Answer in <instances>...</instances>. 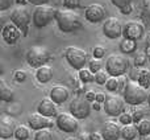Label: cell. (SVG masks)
Wrapping results in <instances>:
<instances>
[{
	"mask_svg": "<svg viewBox=\"0 0 150 140\" xmlns=\"http://www.w3.org/2000/svg\"><path fill=\"white\" fill-rule=\"evenodd\" d=\"M55 21H57L58 28L62 32H65V33H70V32L76 31L82 25L79 15L75 13L73 9H67V8L57 11Z\"/></svg>",
	"mask_w": 150,
	"mask_h": 140,
	"instance_id": "obj_1",
	"label": "cell"
},
{
	"mask_svg": "<svg viewBox=\"0 0 150 140\" xmlns=\"http://www.w3.org/2000/svg\"><path fill=\"white\" fill-rule=\"evenodd\" d=\"M125 102L130 106H138V104H142L144 102L148 101L149 95L146 89L142 85H140V82L137 81H130L128 82L127 87H125L124 93H122Z\"/></svg>",
	"mask_w": 150,
	"mask_h": 140,
	"instance_id": "obj_2",
	"label": "cell"
},
{
	"mask_svg": "<svg viewBox=\"0 0 150 140\" xmlns=\"http://www.w3.org/2000/svg\"><path fill=\"white\" fill-rule=\"evenodd\" d=\"M105 70L108 71V74L111 77H121V75H125L127 71L129 70V60L127 57L121 54H117V53H113V54H109L105 60Z\"/></svg>",
	"mask_w": 150,
	"mask_h": 140,
	"instance_id": "obj_3",
	"label": "cell"
},
{
	"mask_svg": "<svg viewBox=\"0 0 150 140\" xmlns=\"http://www.w3.org/2000/svg\"><path fill=\"white\" fill-rule=\"evenodd\" d=\"M55 16H57V9L54 7L49 4L38 5L33 12V25L38 29L45 28L53 20H55Z\"/></svg>",
	"mask_w": 150,
	"mask_h": 140,
	"instance_id": "obj_4",
	"label": "cell"
},
{
	"mask_svg": "<svg viewBox=\"0 0 150 140\" xmlns=\"http://www.w3.org/2000/svg\"><path fill=\"white\" fill-rule=\"evenodd\" d=\"M65 58L69 65L75 70H80L88 62V53L78 46H69L65 50Z\"/></svg>",
	"mask_w": 150,
	"mask_h": 140,
	"instance_id": "obj_5",
	"label": "cell"
},
{
	"mask_svg": "<svg viewBox=\"0 0 150 140\" xmlns=\"http://www.w3.org/2000/svg\"><path fill=\"white\" fill-rule=\"evenodd\" d=\"M124 96L115 93H109L105 95V101L103 103V109L109 116H120L124 112Z\"/></svg>",
	"mask_w": 150,
	"mask_h": 140,
	"instance_id": "obj_6",
	"label": "cell"
},
{
	"mask_svg": "<svg viewBox=\"0 0 150 140\" xmlns=\"http://www.w3.org/2000/svg\"><path fill=\"white\" fill-rule=\"evenodd\" d=\"M49 52L44 46H32L26 52V62H28L29 66L36 69L46 65L47 61H49Z\"/></svg>",
	"mask_w": 150,
	"mask_h": 140,
	"instance_id": "obj_7",
	"label": "cell"
},
{
	"mask_svg": "<svg viewBox=\"0 0 150 140\" xmlns=\"http://www.w3.org/2000/svg\"><path fill=\"white\" fill-rule=\"evenodd\" d=\"M11 21H12L15 25H17L18 28H20V31L24 32V34H26L29 24H30V21H33V16L29 13V11L26 9L25 7L18 5V7H15L12 9Z\"/></svg>",
	"mask_w": 150,
	"mask_h": 140,
	"instance_id": "obj_8",
	"label": "cell"
},
{
	"mask_svg": "<svg viewBox=\"0 0 150 140\" xmlns=\"http://www.w3.org/2000/svg\"><path fill=\"white\" fill-rule=\"evenodd\" d=\"M122 26L124 24H121V21L117 17H108L107 20H104L103 23V33L107 39L116 40L120 39L122 36Z\"/></svg>",
	"mask_w": 150,
	"mask_h": 140,
	"instance_id": "obj_9",
	"label": "cell"
},
{
	"mask_svg": "<svg viewBox=\"0 0 150 140\" xmlns=\"http://www.w3.org/2000/svg\"><path fill=\"white\" fill-rule=\"evenodd\" d=\"M70 112L76 119H86L91 112L90 102L82 96H75L70 103Z\"/></svg>",
	"mask_w": 150,
	"mask_h": 140,
	"instance_id": "obj_10",
	"label": "cell"
},
{
	"mask_svg": "<svg viewBox=\"0 0 150 140\" xmlns=\"http://www.w3.org/2000/svg\"><path fill=\"white\" fill-rule=\"evenodd\" d=\"M144 33H145V25L140 21H127L122 26V37L124 39L138 41L140 39H142Z\"/></svg>",
	"mask_w": 150,
	"mask_h": 140,
	"instance_id": "obj_11",
	"label": "cell"
},
{
	"mask_svg": "<svg viewBox=\"0 0 150 140\" xmlns=\"http://www.w3.org/2000/svg\"><path fill=\"white\" fill-rule=\"evenodd\" d=\"M55 124L61 131L67 134H73L78 130V119L73 114H58L57 119H55Z\"/></svg>",
	"mask_w": 150,
	"mask_h": 140,
	"instance_id": "obj_12",
	"label": "cell"
},
{
	"mask_svg": "<svg viewBox=\"0 0 150 140\" xmlns=\"http://www.w3.org/2000/svg\"><path fill=\"white\" fill-rule=\"evenodd\" d=\"M107 11L103 4L100 3H92L84 11V16L90 23H100L105 19Z\"/></svg>",
	"mask_w": 150,
	"mask_h": 140,
	"instance_id": "obj_13",
	"label": "cell"
},
{
	"mask_svg": "<svg viewBox=\"0 0 150 140\" xmlns=\"http://www.w3.org/2000/svg\"><path fill=\"white\" fill-rule=\"evenodd\" d=\"M28 123H29V127L34 131L42 130V128H50V127H53V124H54L52 118L45 116V115L40 114L38 111L33 112L32 115H29Z\"/></svg>",
	"mask_w": 150,
	"mask_h": 140,
	"instance_id": "obj_14",
	"label": "cell"
},
{
	"mask_svg": "<svg viewBox=\"0 0 150 140\" xmlns=\"http://www.w3.org/2000/svg\"><path fill=\"white\" fill-rule=\"evenodd\" d=\"M101 138L104 140H117L121 138V127L115 120H105L101 127Z\"/></svg>",
	"mask_w": 150,
	"mask_h": 140,
	"instance_id": "obj_15",
	"label": "cell"
},
{
	"mask_svg": "<svg viewBox=\"0 0 150 140\" xmlns=\"http://www.w3.org/2000/svg\"><path fill=\"white\" fill-rule=\"evenodd\" d=\"M1 36L4 39V41L9 45H13L18 41V39L21 37V31L17 25L11 21L9 24H5L3 26V31H1Z\"/></svg>",
	"mask_w": 150,
	"mask_h": 140,
	"instance_id": "obj_16",
	"label": "cell"
},
{
	"mask_svg": "<svg viewBox=\"0 0 150 140\" xmlns=\"http://www.w3.org/2000/svg\"><path fill=\"white\" fill-rule=\"evenodd\" d=\"M37 111L40 114L45 115V116H49V118H53V116H58V109H57V103L53 101L52 98H42L40 101L38 106H37Z\"/></svg>",
	"mask_w": 150,
	"mask_h": 140,
	"instance_id": "obj_17",
	"label": "cell"
},
{
	"mask_svg": "<svg viewBox=\"0 0 150 140\" xmlns=\"http://www.w3.org/2000/svg\"><path fill=\"white\" fill-rule=\"evenodd\" d=\"M69 95H70V90L65 85H54L50 89V98L57 104L65 103L69 99Z\"/></svg>",
	"mask_w": 150,
	"mask_h": 140,
	"instance_id": "obj_18",
	"label": "cell"
},
{
	"mask_svg": "<svg viewBox=\"0 0 150 140\" xmlns=\"http://www.w3.org/2000/svg\"><path fill=\"white\" fill-rule=\"evenodd\" d=\"M16 128H17V126H16L15 119H12L11 116L1 118V122H0V136H1V139H9L15 136Z\"/></svg>",
	"mask_w": 150,
	"mask_h": 140,
	"instance_id": "obj_19",
	"label": "cell"
},
{
	"mask_svg": "<svg viewBox=\"0 0 150 140\" xmlns=\"http://www.w3.org/2000/svg\"><path fill=\"white\" fill-rule=\"evenodd\" d=\"M36 78L38 82L41 83H47L52 81L53 78V68L50 65H44L41 68H38L36 70Z\"/></svg>",
	"mask_w": 150,
	"mask_h": 140,
	"instance_id": "obj_20",
	"label": "cell"
},
{
	"mask_svg": "<svg viewBox=\"0 0 150 140\" xmlns=\"http://www.w3.org/2000/svg\"><path fill=\"white\" fill-rule=\"evenodd\" d=\"M138 128L136 123H129V124H122L121 127V138L124 140H134L137 138Z\"/></svg>",
	"mask_w": 150,
	"mask_h": 140,
	"instance_id": "obj_21",
	"label": "cell"
},
{
	"mask_svg": "<svg viewBox=\"0 0 150 140\" xmlns=\"http://www.w3.org/2000/svg\"><path fill=\"white\" fill-rule=\"evenodd\" d=\"M0 98H1V101L8 102V103H11V102L13 101V98H15L13 89L11 87L3 78H1V81H0Z\"/></svg>",
	"mask_w": 150,
	"mask_h": 140,
	"instance_id": "obj_22",
	"label": "cell"
},
{
	"mask_svg": "<svg viewBox=\"0 0 150 140\" xmlns=\"http://www.w3.org/2000/svg\"><path fill=\"white\" fill-rule=\"evenodd\" d=\"M137 49V41L134 40H129V39H122L121 42H120V50L125 54H129V53H133Z\"/></svg>",
	"mask_w": 150,
	"mask_h": 140,
	"instance_id": "obj_23",
	"label": "cell"
},
{
	"mask_svg": "<svg viewBox=\"0 0 150 140\" xmlns=\"http://www.w3.org/2000/svg\"><path fill=\"white\" fill-rule=\"evenodd\" d=\"M141 23L145 25V28H148L150 31V0H148L142 7V11H141Z\"/></svg>",
	"mask_w": 150,
	"mask_h": 140,
	"instance_id": "obj_24",
	"label": "cell"
},
{
	"mask_svg": "<svg viewBox=\"0 0 150 140\" xmlns=\"http://www.w3.org/2000/svg\"><path fill=\"white\" fill-rule=\"evenodd\" d=\"M29 135H30V132H29V128L26 127V126H24V124L17 126V128H16V131H15L16 139L17 140H28Z\"/></svg>",
	"mask_w": 150,
	"mask_h": 140,
	"instance_id": "obj_25",
	"label": "cell"
},
{
	"mask_svg": "<svg viewBox=\"0 0 150 140\" xmlns=\"http://www.w3.org/2000/svg\"><path fill=\"white\" fill-rule=\"evenodd\" d=\"M79 78L82 82L90 83V82H93V81H95V74H93L90 69L83 68V69L79 70Z\"/></svg>",
	"mask_w": 150,
	"mask_h": 140,
	"instance_id": "obj_26",
	"label": "cell"
},
{
	"mask_svg": "<svg viewBox=\"0 0 150 140\" xmlns=\"http://www.w3.org/2000/svg\"><path fill=\"white\" fill-rule=\"evenodd\" d=\"M137 128H138V134L141 136H146L150 134V119L144 118L141 122L137 123Z\"/></svg>",
	"mask_w": 150,
	"mask_h": 140,
	"instance_id": "obj_27",
	"label": "cell"
},
{
	"mask_svg": "<svg viewBox=\"0 0 150 140\" xmlns=\"http://www.w3.org/2000/svg\"><path fill=\"white\" fill-rule=\"evenodd\" d=\"M34 140H53V132L50 131V128L38 130L34 134Z\"/></svg>",
	"mask_w": 150,
	"mask_h": 140,
	"instance_id": "obj_28",
	"label": "cell"
},
{
	"mask_svg": "<svg viewBox=\"0 0 150 140\" xmlns=\"http://www.w3.org/2000/svg\"><path fill=\"white\" fill-rule=\"evenodd\" d=\"M109 77H111V75L108 74L107 70H99L98 73H95V82L98 83V85H105Z\"/></svg>",
	"mask_w": 150,
	"mask_h": 140,
	"instance_id": "obj_29",
	"label": "cell"
},
{
	"mask_svg": "<svg viewBox=\"0 0 150 140\" xmlns=\"http://www.w3.org/2000/svg\"><path fill=\"white\" fill-rule=\"evenodd\" d=\"M138 82H140V85H142L145 89L149 87V86H150V70H146V69L141 70V74H140V78H138Z\"/></svg>",
	"mask_w": 150,
	"mask_h": 140,
	"instance_id": "obj_30",
	"label": "cell"
},
{
	"mask_svg": "<svg viewBox=\"0 0 150 140\" xmlns=\"http://www.w3.org/2000/svg\"><path fill=\"white\" fill-rule=\"evenodd\" d=\"M104 86H105L107 90L111 91V93L117 91V89H119V77H109Z\"/></svg>",
	"mask_w": 150,
	"mask_h": 140,
	"instance_id": "obj_31",
	"label": "cell"
},
{
	"mask_svg": "<svg viewBox=\"0 0 150 140\" xmlns=\"http://www.w3.org/2000/svg\"><path fill=\"white\" fill-rule=\"evenodd\" d=\"M101 68H103V62H101V60H99V58H92V60L88 61V69H90L93 74L98 73L99 70H101Z\"/></svg>",
	"mask_w": 150,
	"mask_h": 140,
	"instance_id": "obj_32",
	"label": "cell"
},
{
	"mask_svg": "<svg viewBox=\"0 0 150 140\" xmlns=\"http://www.w3.org/2000/svg\"><path fill=\"white\" fill-rule=\"evenodd\" d=\"M146 62H148V54H146V53H138V54H136V57H134L136 68H141V66H144Z\"/></svg>",
	"mask_w": 150,
	"mask_h": 140,
	"instance_id": "obj_33",
	"label": "cell"
},
{
	"mask_svg": "<svg viewBox=\"0 0 150 140\" xmlns=\"http://www.w3.org/2000/svg\"><path fill=\"white\" fill-rule=\"evenodd\" d=\"M119 120L121 124H129V123H134L133 122V115L132 112H122L121 115L119 116Z\"/></svg>",
	"mask_w": 150,
	"mask_h": 140,
	"instance_id": "obj_34",
	"label": "cell"
},
{
	"mask_svg": "<svg viewBox=\"0 0 150 140\" xmlns=\"http://www.w3.org/2000/svg\"><path fill=\"white\" fill-rule=\"evenodd\" d=\"M92 56H93V58H99L100 60V58H103L105 56V49L101 45H96L92 49Z\"/></svg>",
	"mask_w": 150,
	"mask_h": 140,
	"instance_id": "obj_35",
	"label": "cell"
},
{
	"mask_svg": "<svg viewBox=\"0 0 150 140\" xmlns=\"http://www.w3.org/2000/svg\"><path fill=\"white\" fill-rule=\"evenodd\" d=\"M80 3H82V0H63V7L74 11L75 8L80 7Z\"/></svg>",
	"mask_w": 150,
	"mask_h": 140,
	"instance_id": "obj_36",
	"label": "cell"
},
{
	"mask_svg": "<svg viewBox=\"0 0 150 140\" xmlns=\"http://www.w3.org/2000/svg\"><path fill=\"white\" fill-rule=\"evenodd\" d=\"M133 122L137 124L138 122H141V120L144 119V115H145V111H144L142 109H137V110H134L133 111Z\"/></svg>",
	"mask_w": 150,
	"mask_h": 140,
	"instance_id": "obj_37",
	"label": "cell"
},
{
	"mask_svg": "<svg viewBox=\"0 0 150 140\" xmlns=\"http://www.w3.org/2000/svg\"><path fill=\"white\" fill-rule=\"evenodd\" d=\"M111 3L115 5V7L119 8V9H122L124 7L132 4V0H111Z\"/></svg>",
	"mask_w": 150,
	"mask_h": 140,
	"instance_id": "obj_38",
	"label": "cell"
},
{
	"mask_svg": "<svg viewBox=\"0 0 150 140\" xmlns=\"http://www.w3.org/2000/svg\"><path fill=\"white\" fill-rule=\"evenodd\" d=\"M128 78L125 77V75H121V77H119V89H117V91H120V93H124L125 87H127L128 85Z\"/></svg>",
	"mask_w": 150,
	"mask_h": 140,
	"instance_id": "obj_39",
	"label": "cell"
},
{
	"mask_svg": "<svg viewBox=\"0 0 150 140\" xmlns=\"http://www.w3.org/2000/svg\"><path fill=\"white\" fill-rule=\"evenodd\" d=\"M141 70H142V69H140V68L132 69L129 71V79L130 81H137V82H138V78H140V74H141Z\"/></svg>",
	"mask_w": 150,
	"mask_h": 140,
	"instance_id": "obj_40",
	"label": "cell"
},
{
	"mask_svg": "<svg viewBox=\"0 0 150 140\" xmlns=\"http://www.w3.org/2000/svg\"><path fill=\"white\" fill-rule=\"evenodd\" d=\"M13 77H15V79L17 81V82H24V81L26 79V73L24 71V70H16Z\"/></svg>",
	"mask_w": 150,
	"mask_h": 140,
	"instance_id": "obj_41",
	"label": "cell"
},
{
	"mask_svg": "<svg viewBox=\"0 0 150 140\" xmlns=\"http://www.w3.org/2000/svg\"><path fill=\"white\" fill-rule=\"evenodd\" d=\"M15 0H0V11H7L13 5Z\"/></svg>",
	"mask_w": 150,
	"mask_h": 140,
	"instance_id": "obj_42",
	"label": "cell"
},
{
	"mask_svg": "<svg viewBox=\"0 0 150 140\" xmlns=\"http://www.w3.org/2000/svg\"><path fill=\"white\" fill-rule=\"evenodd\" d=\"M84 98L87 99L88 102H95V101H96V93H93L92 90L87 91V93H86V96H84Z\"/></svg>",
	"mask_w": 150,
	"mask_h": 140,
	"instance_id": "obj_43",
	"label": "cell"
},
{
	"mask_svg": "<svg viewBox=\"0 0 150 140\" xmlns=\"http://www.w3.org/2000/svg\"><path fill=\"white\" fill-rule=\"evenodd\" d=\"M30 4L36 5V7H38V5H42V4H47V1L49 0H28Z\"/></svg>",
	"mask_w": 150,
	"mask_h": 140,
	"instance_id": "obj_44",
	"label": "cell"
},
{
	"mask_svg": "<svg viewBox=\"0 0 150 140\" xmlns=\"http://www.w3.org/2000/svg\"><path fill=\"white\" fill-rule=\"evenodd\" d=\"M104 101H105V95H104V94H101V93L96 94V101H95V102H99V103L103 104Z\"/></svg>",
	"mask_w": 150,
	"mask_h": 140,
	"instance_id": "obj_45",
	"label": "cell"
},
{
	"mask_svg": "<svg viewBox=\"0 0 150 140\" xmlns=\"http://www.w3.org/2000/svg\"><path fill=\"white\" fill-rule=\"evenodd\" d=\"M120 11H121L124 15H128V13L132 12V4H130V5H127V7H124L122 9H120Z\"/></svg>",
	"mask_w": 150,
	"mask_h": 140,
	"instance_id": "obj_46",
	"label": "cell"
},
{
	"mask_svg": "<svg viewBox=\"0 0 150 140\" xmlns=\"http://www.w3.org/2000/svg\"><path fill=\"white\" fill-rule=\"evenodd\" d=\"M88 140H100V136L98 135V134H90V136H88Z\"/></svg>",
	"mask_w": 150,
	"mask_h": 140,
	"instance_id": "obj_47",
	"label": "cell"
},
{
	"mask_svg": "<svg viewBox=\"0 0 150 140\" xmlns=\"http://www.w3.org/2000/svg\"><path fill=\"white\" fill-rule=\"evenodd\" d=\"M93 110H96V111H99V110H101V103H99V102H93V106H92Z\"/></svg>",
	"mask_w": 150,
	"mask_h": 140,
	"instance_id": "obj_48",
	"label": "cell"
},
{
	"mask_svg": "<svg viewBox=\"0 0 150 140\" xmlns=\"http://www.w3.org/2000/svg\"><path fill=\"white\" fill-rule=\"evenodd\" d=\"M145 41H146V46H150V31H149V33L146 34Z\"/></svg>",
	"mask_w": 150,
	"mask_h": 140,
	"instance_id": "obj_49",
	"label": "cell"
},
{
	"mask_svg": "<svg viewBox=\"0 0 150 140\" xmlns=\"http://www.w3.org/2000/svg\"><path fill=\"white\" fill-rule=\"evenodd\" d=\"M65 140H80L79 138H74V136H70V138H67V139H65Z\"/></svg>",
	"mask_w": 150,
	"mask_h": 140,
	"instance_id": "obj_50",
	"label": "cell"
},
{
	"mask_svg": "<svg viewBox=\"0 0 150 140\" xmlns=\"http://www.w3.org/2000/svg\"><path fill=\"white\" fill-rule=\"evenodd\" d=\"M142 140H150V134H149V135H146V136H144Z\"/></svg>",
	"mask_w": 150,
	"mask_h": 140,
	"instance_id": "obj_51",
	"label": "cell"
},
{
	"mask_svg": "<svg viewBox=\"0 0 150 140\" xmlns=\"http://www.w3.org/2000/svg\"><path fill=\"white\" fill-rule=\"evenodd\" d=\"M148 103H149V107H150V94H149V98H148Z\"/></svg>",
	"mask_w": 150,
	"mask_h": 140,
	"instance_id": "obj_52",
	"label": "cell"
},
{
	"mask_svg": "<svg viewBox=\"0 0 150 140\" xmlns=\"http://www.w3.org/2000/svg\"><path fill=\"white\" fill-rule=\"evenodd\" d=\"M149 61H150V57H149Z\"/></svg>",
	"mask_w": 150,
	"mask_h": 140,
	"instance_id": "obj_53",
	"label": "cell"
}]
</instances>
